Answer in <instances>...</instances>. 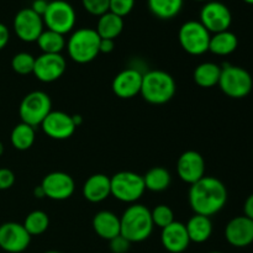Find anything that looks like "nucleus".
Masks as SVG:
<instances>
[{"instance_id": "obj_40", "label": "nucleus", "mask_w": 253, "mask_h": 253, "mask_svg": "<svg viewBox=\"0 0 253 253\" xmlns=\"http://www.w3.org/2000/svg\"><path fill=\"white\" fill-rule=\"evenodd\" d=\"M244 212H245V216H247L249 219L253 220V194L250 195V197L246 199V202H245Z\"/></svg>"}, {"instance_id": "obj_29", "label": "nucleus", "mask_w": 253, "mask_h": 253, "mask_svg": "<svg viewBox=\"0 0 253 253\" xmlns=\"http://www.w3.org/2000/svg\"><path fill=\"white\" fill-rule=\"evenodd\" d=\"M36 42L43 53H61L67 44L64 35L51 30H43Z\"/></svg>"}, {"instance_id": "obj_8", "label": "nucleus", "mask_w": 253, "mask_h": 253, "mask_svg": "<svg viewBox=\"0 0 253 253\" xmlns=\"http://www.w3.org/2000/svg\"><path fill=\"white\" fill-rule=\"evenodd\" d=\"M211 34L200 24V21L190 20L180 26L178 39L182 48L192 56H200L209 51Z\"/></svg>"}, {"instance_id": "obj_37", "label": "nucleus", "mask_w": 253, "mask_h": 253, "mask_svg": "<svg viewBox=\"0 0 253 253\" xmlns=\"http://www.w3.org/2000/svg\"><path fill=\"white\" fill-rule=\"evenodd\" d=\"M10 40V31L4 24L0 22V51L4 49L6 47V44L9 43Z\"/></svg>"}, {"instance_id": "obj_14", "label": "nucleus", "mask_w": 253, "mask_h": 253, "mask_svg": "<svg viewBox=\"0 0 253 253\" xmlns=\"http://www.w3.org/2000/svg\"><path fill=\"white\" fill-rule=\"evenodd\" d=\"M40 185L43 189L46 198L57 202L69 199L76 189L73 178L64 172L48 173Z\"/></svg>"}, {"instance_id": "obj_25", "label": "nucleus", "mask_w": 253, "mask_h": 253, "mask_svg": "<svg viewBox=\"0 0 253 253\" xmlns=\"http://www.w3.org/2000/svg\"><path fill=\"white\" fill-rule=\"evenodd\" d=\"M221 67L212 62H204L195 68L193 78L194 82L202 88H212L219 84Z\"/></svg>"}, {"instance_id": "obj_45", "label": "nucleus", "mask_w": 253, "mask_h": 253, "mask_svg": "<svg viewBox=\"0 0 253 253\" xmlns=\"http://www.w3.org/2000/svg\"><path fill=\"white\" fill-rule=\"evenodd\" d=\"M194 1H208V0H194Z\"/></svg>"}, {"instance_id": "obj_38", "label": "nucleus", "mask_w": 253, "mask_h": 253, "mask_svg": "<svg viewBox=\"0 0 253 253\" xmlns=\"http://www.w3.org/2000/svg\"><path fill=\"white\" fill-rule=\"evenodd\" d=\"M47 6H48V1L47 0H35L32 2L31 9L34 10L36 14H39L40 16H43V14L46 12Z\"/></svg>"}, {"instance_id": "obj_24", "label": "nucleus", "mask_w": 253, "mask_h": 253, "mask_svg": "<svg viewBox=\"0 0 253 253\" xmlns=\"http://www.w3.org/2000/svg\"><path fill=\"white\" fill-rule=\"evenodd\" d=\"M124 30V19L108 11L106 14L99 16L98 25L95 31L100 36V39L115 40Z\"/></svg>"}, {"instance_id": "obj_3", "label": "nucleus", "mask_w": 253, "mask_h": 253, "mask_svg": "<svg viewBox=\"0 0 253 253\" xmlns=\"http://www.w3.org/2000/svg\"><path fill=\"white\" fill-rule=\"evenodd\" d=\"M177 90L174 78L169 73L161 69H155L143 74L141 95L147 103L162 105L172 100Z\"/></svg>"}, {"instance_id": "obj_4", "label": "nucleus", "mask_w": 253, "mask_h": 253, "mask_svg": "<svg viewBox=\"0 0 253 253\" xmlns=\"http://www.w3.org/2000/svg\"><path fill=\"white\" fill-rule=\"evenodd\" d=\"M100 40L98 32L90 27H83L74 31L66 44L72 61L81 64L94 61L100 53L99 52Z\"/></svg>"}, {"instance_id": "obj_5", "label": "nucleus", "mask_w": 253, "mask_h": 253, "mask_svg": "<svg viewBox=\"0 0 253 253\" xmlns=\"http://www.w3.org/2000/svg\"><path fill=\"white\" fill-rule=\"evenodd\" d=\"M217 85L229 98L242 99L253 90V79L250 72L242 67L225 64L221 67Z\"/></svg>"}, {"instance_id": "obj_43", "label": "nucleus", "mask_w": 253, "mask_h": 253, "mask_svg": "<svg viewBox=\"0 0 253 253\" xmlns=\"http://www.w3.org/2000/svg\"><path fill=\"white\" fill-rule=\"evenodd\" d=\"M246 4H250V5H253V0H244Z\"/></svg>"}, {"instance_id": "obj_12", "label": "nucleus", "mask_w": 253, "mask_h": 253, "mask_svg": "<svg viewBox=\"0 0 253 253\" xmlns=\"http://www.w3.org/2000/svg\"><path fill=\"white\" fill-rule=\"evenodd\" d=\"M31 242V236L24 225L19 222H5L0 225V249L7 253L24 252Z\"/></svg>"}, {"instance_id": "obj_30", "label": "nucleus", "mask_w": 253, "mask_h": 253, "mask_svg": "<svg viewBox=\"0 0 253 253\" xmlns=\"http://www.w3.org/2000/svg\"><path fill=\"white\" fill-rule=\"evenodd\" d=\"M24 227L29 232L30 236H39L44 234L49 226L48 215L42 210H35L30 212L24 221Z\"/></svg>"}, {"instance_id": "obj_41", "label": "nucleus", "mask_w": 253, "mask_h": 253, "mask_svg": "<svg viewBox=\"0 0 253 253\" xmlns=\"http://www.w3.org/2000/svg\"><path fill=\"white\" fill-rule=\"evenodd\" d=\"M34 195L35 198H39V199H42V198H46V195H44V192L43 189H42L41 185H39V187H36L34 189Z\"/></svg>"}, {"instance_id": "obj_16", "label": "nucleus", "mask_w": 253, "mask_h": 253, "mask_svg": "<svg viewBox=\"0 0 253 253\" xmlns=\"http://www.w3.org/2000/svg\"><path fill=\"white\" fill-rule=\"evenodd\" d=\"M178 177L188 184H194L205 177L204 157L197 151H185L177 162Z\"/></svg>"}, {"instance_id": "obj_44", "label": "nucleus", "mask_w": 253, "mask_h": 253, "mask_svg": "<svg viewBox=\"0 0 253 253\" xmlns=\"http://www.w3.org/2000/svg\"><path fill=\"white\" fill-rule=\"evenodd\" d=\"M43 253H62V252H58V251H47V252H43Z\"/></svg>"}, {"instance_id": "obj_28", "label": "nucleus", "mask_w": 253, "mask_h": 253, "mask_svg": "<svg viewBox=\"0 0 253 253\" xmlns=\"http://www.w3.org/2000/svg\"><path fill=\"white\" fill-rule=\"evenodd\" d=\"M183 1L184 0H148V7L158 19L169 20L179 14Z\"/></svg>"}, {"instance_id": "obj_27", "label": "nucleus", "mask_w": 253, "mask_h": 253, "mask_svg": "<svg viewBox=\"0 0 253 253\" xmlns=\"http://www.w3.org/2000/svg\"><path fill=\"white\" fill-rule=\"evenodd\" d=\"M143 177L146 189L151 192H163L167 189L170 184V173L163 167H153L150 170H147Z\"/></svg>"}, {"instance_id": "obj_15", "label": "nucleus", "mask_w": 253, "mask_h": 253, "mask_svg": "<svg viewBox=\"0 0 253 253\" xmlns=\"http://www.w3.org/2000/svg\"><path fill=\"white\" fill-rule=\"evenodd\" d=\"M41 128L48 137L53 140H67L76 132L77 125L73 116L64 111H53L42 121Z\"/></svg>"}, {"instance_id": "obj_19", "label": "nucleus", "mask_w": 253, "mask_h": 253, "mask_svg": "<svg viewBox=\"0 0 253 253\" xmlns=\"http://www.w3.org/2000/svg\"><path fill=\"white\" fill-rule=\"evenodd\" d=\"M162 246L170 253H182L189 247L190 240L188 236L185 225L179 221H174L167 227L162 229L161 234Z\"/></svg>"}, {"instance_id": "obj_20", "label": "nucleus", "mask_w": 253, "mask_h": 253, "mask_svg": "<svg viewBox=\"0 0 253 253\" xmlns=\"http://www.w3.org/2000/svg\"><path fill=\"white\" fill-rule=\"evenodd\" d=\"M111 195L110 178L101 173L90 175L83 185V197L90 203H101Z\"/></svg>"}, {"instance_id": "obj_21", "label": "nucleus", "mask_w": 253, "mask_h": 253, "mask_svg": "<svg viewBox=\"0 0 253 253\" xmlns=\"http://www.w3.org/2000/svg\"><path fill=\"white\" fill-rule=\"evenodd\" d=\"M93 229L99 237L110 241L120 235V217L108 210L96 212L93 217Z\"/></svg>"}, {"instance_id": "obj_46", "label": "nucleus", "mask_w": 253, "mask_h": 253, "mask_svg": "<svg viewBox=\"0 0 253 253\" xmlns=\"http://www.w3.org/2000/svg\"><path fill=\"white\" fill-rule=\"evenodd\" d=\"M209 253H222V252H219V251H212V252H209Z\"/></svg>"}, {"instance_id": "obj_34", "label": "nucleus", "mask_w": 253, "mask_h": 253, "mask_svg": "<svg viewBox=\"0 0 253 253\" xmlns=\"http://www.w3.org/2000/svg\"><path fill=\"white\" fill-rule=\"evenodd\" d=\"M133 6H135V0H110L109 11L124 19L126 15L132 11Z\"/></svg>"}, {"instance_id": "obj_13", "label": "nucleus", "mask_w": 253, "mask_h": 253, "mask_svg": "<svg viewBox=\"0 0 253 253\" xmlns=\"http://www.w3.org/2000/svg\"><path fill=\"white\" fill-rule=\"evenodd\" d=\"M66 68V58L61 53H42L35 59L34 74L40 82L52 83L63 76Z\"/></svg>"}, {"instance_id": "obj_33", "label": "nucleus", "mask_w": 253, "mask_h": 253, "mask_svg": "<svg viewBox=\"0 0 253 253\" xmlns=\"http://www.w3.org/2000/svg\"><path fill=\"white\" fill-rule=\"evenodd\" d=\"M83 7L94 16H101L109 11L110 0H82Z\"/></svg>"}, {"instance_id": "obj_10", "label": "nucleus", "mask_w": 253, "mask_h": 253, "mask_svg": "<svg viewBox=\"0 0 253 253\" xmlns=\"http://www.w3.org/2000/svg\"><path fill=\"white\" fill-rule=\"evenodd\" d=\"M200 24L210 32L227 31L231 26L232 15L229 7L220 1H208L200 11Z\"/></svg>"}, {"instance_id": "obj_18", "label": "nucleus", "mask_w": 253, "mask_h": 253, "mask_svg": "<svg viewBox=\"0 0 253 253\" xmlns=\"http://www.w3.org/2000/svg\"><path fill=\"white\" fill-rule=\"evenodd\" d=\"M142 77L138 69L126 68L116 74L114 78L111 88L114 94L121 99H131L141 93L142 86Z\"/></svg>"}, {"instance_id": "obj_11", "label": "nucleus", "mask_w": 253, "mask_h": 253, "mask_svg": "<svg viewBox=\"0 0 253 253\" xmlns=\"http://www.w3.org/2000/svg\"><path fill=\"white\" fill-rule=\"evenodd\" d=\"M14 31L24 42H36L43 32V19L31 7L21 9L14 17Z\"/></svg>"}, {"instance_id": "obj_1", "label": "nucleus", "mask_w": 253, "mask_h": 253, "mask_svg": "<svg viewBox=\"0 0 253 253\" xmlns=\"http://www.w3.org/2000/svg\"><path fill=\"white\" fill-rule=\"evenodd\" d=\"M226 202L227 189L217 178L205 175L190 185L189 205L195 214L210 217L221 211Z\"/></svg>"}, {"instance_id": "obj_2", "label": "nucleus", "mask_w": 253, "mask_h": 253, "mask_svg": "<svg viewBox=\"0 0 253 253\" xmlns=\"http://www.w3.org/2000/svg\"><path fill=\"white\" fill-rule=\"evenodd\" d=\"M120 235L131 244L147 240L155 227L151 210L142 204H132L128 207L120 217Z\"/></svg>"}, {"instance_id": "obj_32", "label": "nucleus", "mask_w": 253, "mask_h": 253, "mask_svg": "<svg viewBox=\"0 0 253 253\" xmlns=\"http://www.w3.org/2000/svg\"><path fill=\"white\" fill-rule=\"evenodd\" d=\"M151 216L155 226H158L160 229H165L168 225L174 222V212L168 205L161 204L157 205L153 210H151Z\"/></svg>"}, {"instance_id": "obj_23", "label": "nucleus", "mask_w": 253, "mask_h": 253, "mask_svg": "<svg viewBox=\"0 0 253 253\" xmlns=\"http://www.w3.org/2000/svg\"><path fill=\"white\" fill-rule=\"evenodd\" d=\"M239 46V39L231 31H222L210 37L209 51L216 56H229L234 53Z\"/></svg>"}, {"instance_id": "obj_9", "label": "nucleus", "mask_w": 253, "mask_h": 253, "mask_svg": "<svg viewBox=\"0 0 253 253\" xmlns=\"http://www.w3.org/2000/svg\"><path fill=\"white\" fill-rule=\"evenodd\" d=\"M47 30L66 35L73 30L77 15L73 6L64 0H53L48 2L46 12L42 16Z\"/></svg>"}, {"instance_id": "obj_17", "label": "nucleus", "mask_w": 253, "mask_h": 253, "mask_svg": "<svg viewBox=\"0 0 253 253\" xmlns=\"http://www.w3.org/2000/svg\"><path fill=\"white\" fill-rule=\"evenodd\" d=\"M225 239L231 246L244 249L253 244V220L247 216H236L227 222Z\"/></svg>"}, {"instance_id": "obj_7", "label": "nucleus", "mask_w": 253, "mask_h": 253, "mask_svg": "<svg viewBox=\"0 0 253 253\" xmlns=\"http://www.w3.org/2000/svg\"><path fill=\"white\" fill-rule=\"evenodd\" d=\"M111 195L123 203L133 204L145 193L146 187L142 175L135 172H119L110 178Z\"/></svg>"}, {"instance_id": "obj_22", "label": "nucleus", "mask_w": 253, "mask_h": 253, "mask_svg": "<svg viewBox=\"0 0 253 253\" xmlns=\"http://www.w3.org/2000/svg\"><path fill=\"white\" fill-rule=\"evenodd\" d=\"M185 229H187L190 242L204 244L212 234V222L210 217L194 214V216L190 217L185 224Z\"/></svg>"}, {"instance_id": "obj_36", "label": "nucleus", "mask_w": 253, "mask_h": 253, "mask_svg": "<svg viewBox=\"0 0 253 253\" xmlns=\"http://www.w3.org/2000/svg\"><path fill=\"white\" fill-rule=\"evenodd\" d=\"M15 174L7 168H0V190H6L14 185Z\"/></svg>"}, {"instance_id": "obj_6", "label": "nucleus", "mask_w": 253, "mask_h": 253, "mask_svg": "<svg viewBox=\"0 0 253 253\" xmlns=\"http://www.w3.org/2000/svg\"><path fill=\"white\" fill-rule=\"evenodd\" d=\"M51 111L52 101L48 94L41 90H35L24 96L20 103L19 115L21 123L37 127Z\"/></svg>"}, {"instance_id": "obj_26", "label": "nucleus", "mask_w": 253, "mask_h": 253, "mask_svg": "<svg viewBox=\"0 0 253 253\" xmlns=\"http://www.w3.org/2000/svg\"><path fill=\"white\" fill-rule=\"evenodd\" d=\"M36 138V132L35 127L27 125L25 123H20L12 128L11 135H10V141L14 148L19 151H27L32 147Z\"/></svg>"}, {"instance_id": "obj_39", "label": "nucleus", "mask_w": 253, "mask_h": 253, "mask_svg": "<svg viewBox=\"0 0 253 253\" xmlns=\"http://www.w3.org/2000/svg\"><path fill=\"white\" fill-rule=\"evenodd\" d=\"M114 47H115L114 40L101 39L100 44H99V52H100V53H110V52H113Z\"/></svg>"}, {"instance_id": "obj_35", "label": "nucleus", "mask_w": 253, "mask_h": 253, "mask_svg": "<svg viewBox=\"0 0 253 253\" xmlns=\"http://www.w3.org/2000/svg\"><path fill=\"white\" fill-rule=\"evenodd\" d=\"M110 250L113 253H126L130 250L131 242L127 241L124 236L119 235V236L114 237L110 240Z\"/></svg>"}, {"instance_id": "obj_31", "label": "nucleus", "mask_w": 253, "mask_h": 253, "mask_svg": "<svg viewBox=\"0 0 253 253\" xmlns=\"http://www.w3.org/2000/svg\"><path fill=\"white\" fill-rule=\"evenodd\" d=\"M35 57L27 52H20L16 53L11 59V68L15 73L20 76H27V74L34 73L35 67Z\"/></svg>"}, {"instance_id": "obj_42", "label": "nucleus", "mask_w": 253, "mask_h": 253, "mask_svg": "<svg viewBox=\"0 0 253 253\" xmlns=\"http://www.w3.org/2000/svg\"><path fill=\"white\" fill-rule=\"evenodd\" d=\"M2 153H4V145H2V142L0 141V157L2 156Z\"/></svg>"}]
</instances>
